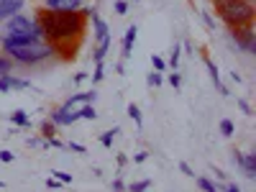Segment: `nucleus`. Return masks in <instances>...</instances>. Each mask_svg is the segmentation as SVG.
<instances>
[{
	"label": "nucleus",
	"instance_id": "1",
	"mask_svg": "<svg viewBox=\"0 0 256 192\" xmlns=\"http://www.w3.org/2000/svg\"><path fill=\"white\" fill-rule=\"evenodd\" d=\"M36 20L44 31V41L54 49V54H62L67 59H74L77 46L84 36L88 16L82 10H49L41 8L36 10Z\"/></svg>",
	"mask_w": 256,
	"mask_h": 192
},
{
	"label": "nucleus",
	"instance_id": "2",
	"mask_svg": "<svg viewBox=\"0 0 256 192\" xmlns=\"http://www.w3.org/2000/svg\"><path fill=\"white\" fill-rule=\"evenodd\" d=\"M0 49H3L13 62L24 64V67H36V64L54 56V49L44 38H28V41H18V44L16 41H0Z\"/></svg>",
	"mask_w": 256,
	"mask_h": 192
},
{
	"label": "nucleus",
	"instance_id": "3",
	"mask_svg": "<svg viewBox=\"0 0 256 192\" xmlns=\"http://www.w3.org/2000/svg\"><path fill=\"white\" fill-rule=\"evenodd\" d=\"M220 20L228 28H241V26H254V0H212Z\"/></svg>",
	"mask_w": 256,
	"mask_h": 192
},
{
	"label": "nucleus",
	"instance_id": "4",
	"mask_svg": "<svg viewBox=\"0 0 256 192\" xmlns=\"http://www.w3.org/2000/svg\"><path fill=\"white\" fill-rule=\"evenodd\" d=\"M28 38H36L28 16L16 13V16L3 20V38H0V41H16V44H18V41H28Z\"/></svg>",
	"mask_w": 256,
	"mask_h": 192
},
{
	"label": "nucleus",
	"instance_id": "5",
	"mask_svg": "<svg viewBox=\"0 0 256 192\" xmlns=\"http://www.w3.org/2000/svg\"><path fill=\"white\" fill-rule=\"evenodd\" d=\"M230 44L241 49L244 54H256V34H254V26H241V28H230L228 34Z\"/></svg>",
	"mask_w": 256,
	"mask_h": 192
},
{
	"label": "nucleus",
	"instance_id": "6",
	"mask_svg": "<svg viewBox=\"0 0 256 192\" xmlns=\"http://www.w3.org/2000/svg\"><path fill=\"white\" fill-rule=\"evenodd\" d=\"M233 162H236L241 169H244V174L246 180H256V154H246V152H236L233 154Z\"/></svg>",
	"mask_w": 256,
	"mask_h": 192
},
{
	"label": "nucleus",
	"instance_id": "7",
	"mask_svg": "<svg viewBox=\"0 0 256 192\" xmlns=\"http://www.w3.org/2000/svg\"><path fill=\"white\" fill-rule=\"evenodd\" d=\"M10 90H31V82L16 77L13 72L0 74V92H10Z\"/></svg>",
	"mask_w": 256,
	"mask_h": 192
},
{
	"label": "nucleus",
	"instance_id": "8",
	"mask_svg": "<svg viewBox=\"0 0 256 192\" xmlns=\"http://www.w3.org/2000/svg\"><path fill=\"white\" fill-rule=\"evenodd\" d=\"M136 36H138L136 24L126 28V34H123V44H120V56H123V62H126V59H131V52H134V44H136Z\"/></svg>",
	"mask_w": 256,
	"mask_h": 192
},
{
	"label": "nucleus",
	"instance_id": "9",
	"mask_svg": "<svg viewBox=\"0 0 256 192\" xmlns=\"http://www.w3.org/2000/svg\"><path fill=\"white\" fill-rule=\"evenodd\" d=\"M52 120L56 123V126H72V123H77L80 120V113L77 110H70V108H56V110H52Z\"/></svg>",
	"mask_w": 256,
	"mask_h": 192
},
{
	"label": "nucleus",
	"instance_id": "10",
	"mask_svg": "<svg viewBox=\"0 0 256 192\" xmlns=\"http://www.w3.org/2000/svg\"><path fill=\"white\" fill-rule=\"evenodd\" d=\"M90 20H92V36H95V41H102L105 36H110V28H108V24L100 18V13L92 8V13L88 16Z\"/></svg>",
	"mask_w": 256,
	"mask_h": 192
},
{
	"label": "nucleus",
	"instance_id": "11",
	"mask_svg": "<svg viewBox=\"0 0 256 192\" xmlns=\"http://www.w3.org/2000/svg\"><path fill=\"white\" fill-rule=\"evenodd\" d=\"M24 6H26V0H0V24H3L6 18L20 13Z\"/></svg>",
	"mask_w": 256,
	"mask_h": 192
},
{
	"label": "nucleus",
	"instance_id": "12",
	"mask_svg": "<svg viewBox=\"0 0 256 192\" xmlns=\"http://www.w3.org/2000/svg\"><path fill=\"white\" fill-rule=\"evenodd\" d=\"M95 98H98V92L95 90H84V92H74L67 102H64V108H70V110H77L80 105H84V102H95Z\"/></svg>",
	"mask_w": 256,
	"mask_h": 192
},
{
	"label": "nucleus",
	"instance_id": "13",
	"mask_svg": "<svg viewBox=\"0 0 256 192\" xmlns=\"http://www.w3.org/2000/svg\"><path fill=\"white\" fill-rule=\"evenodd\" d=\"M84 0H44V8L49 10H80Z\"/></svg>",
	"mask_w": 256,
	"mask_h": 192
},
{
	"label": "nucleus",
	"instance_id": "14",
	"mask_svg": "<svg viewBox=\"0 0 256 192\" xmlns=\"http://www.w3.org/2000/svg\"><path fill=\"white\" fill-rule=\"evenodd\" d=\"M205 67H208V72H210V80H212V84H216V88L220 90V95H228V90L223 88V82H220V74H218V67H216V62L205 56Z\"/></svg>",
	"mask_w": 256,
	"mask_h": 192
},
{
	"label": "nucleus",
	"instance_id": "15",
	"mask_svg": "<svg viewBox=\"0 0 256 192\" xmlns=\"http://www.w3.org/2000/svg\"><path fill=\"white\" fill-rule=\"evenodd\" d=\"M110 52V36H105L102 41H98V49L92 52V59H95V64L98 62H105V54Z\"/></svg>",
	"mask_w": 256,
	"mask_h": 192
},
{
	"label": "nucleus",
	"instance_id": "16",
	"mask_svg": "<svg viewBox=\"0 0 256 192\" xmlns=\"http://www.w3.org/2000/svg\"><path fill=\"white\" fill-rule=\"evenodd\" d=\"M8 120H10V123H16L18 128H31V118H28V113H26V110H13V113L8 116Z\"/></svg>",
	"mask_w": 256,
	"mask_h": 192
},
{
	"label": "nucleus",
	"instance_id": "17",
	"mask_svg": "<svg viewBox=\"0 0 256 192\" xmlns=\"http://www.w3.org/2000/svg\"><path fill=\"white\" fill-rule=\"evenodd\" d=\"M195 184H198L200 190H205V192H216V190L220 187L218 182H212L210 177H198V174H195Z\"/></svg>",
	"mask_w": 256,
	"mask_h": 192
},
{
	"label": "nucleus",
	"instance_id": "18",
	"mask_svg": "<svg viewBox=\"0 0 256 192\" xmlns=\"http://www.w3.org/2000/svg\"><path fill=\"white\" fill-rule=\"evenodd\" d=\"M180 56H182V44H174V46H172V52H169V62H166V67L177 70V67H180Z\"/></svg>",
	"mask_w": 256,
	"mask_h": 192
},
{
	"label": "nucleus",
	"instance_id": "19",
	"mask_svg": "<svg viewBox=\"0 0 256 192\" xmlns=\"http://www.w3.org/2000/svg\"><path fill=\"white\" fill-rule=\"evenodd\" d=\"M41 136H44V141H46V138H52V136H56V123H54L52 118L41 123Z\"/></svg>",
	"mask_w": 256,
	"mask_h": 192
},
{
	"label": "nucleus",
	"instance_id": "20",
	"mask_svg": "<svg viewBox=\"0 0 256 192\" xmlns=\"http://www.w3.org/2000/svg\"><path fill=\"white\" fill-rule=\"evenodd\" d=\"M118 134H120V128H118V126H113V128H110V131H105V134L100 136V144L110 148V146H113V138H116Z\"/></svg>",
	"mask_w": 256,
	"mask_h": 192
},
{
	"label": "nucleus",
	"instance_id": "21",
	"mask_svg": "<svg viewBox=\"0 0 256 192\" xmlns=\"http://www.w3.org/2000/svg\"><path fill=\"white\" fill-rule=\"evenodd\" d=\"M128 116H131V120L136 123V128H141V126H144V118H141V108H138L136 102H131V105H128Z\"/></svg>",
	"mask_w": 256,
	"mask_h": 192
},
{
	"label": "nucleus",
	"instance_id": "22",
	"mask_svg": "<svg viewBox=\"0 0 256 192\" xmlns=\"http://www.w3.org/2000/svg\"><path fill=\"white\" fill-rule=\"evenodd\" d=\"M13 72V59L8 54H0V74H8Z\"/></svg>",
	"mask_w": 256,
	"mask_h": 192
},
{
	"label": "nucleus",
	"instance_id": "23",
	"mask_svg": "<svg viewBox=\"0 0 256 192\" xmlns=\"http://www.w3.org/2000/svg\"><path fill=\"white\" fill-rule=\"evenodd\" d=\"M152 184H154L152 180H138V182H131V184H126V187L131 190V192H141V190H148Z\"/></svg>",
	"mask_w": 256,
	"mask_h": 192
},
{
	"label": "nucleus",
	"instance_id": "24",
	"mask_svg": "<svg viewBox=\"0 0 256 192\" xmlns=\"http://www.w3.org/2000/svg\"><path fill=\"white\" fill-rule=\"evenodd\" d=\"M162 80H164V77H162V72H156V70H154L152 74L146 77V82H148V88H159V84H162Z\"/></svg>",
	"mask_w": 256,
	"mask_h": 192
},
{
	"label": "nucleus",
	"instance_id": "25",
	"mask_svg": "<svg viewBox=\"0 0 256 192\" xmlns=\"http://www.w3.org/2000/svg\"><path fill=\"white\" fill-rule=\"evenodd\" d=\"M152 67H154L156 72H164V70H166V62H164L159 54H152Z\"/></svg>",
	"mask_w": 256,
	"mask_h": 192
},
{
	"label": "nucleus",
	"instance_id": "26",
	"mask_svg": "<svg viewBox=\"0 0 256 192\" xmlns=\"http://www.w3.org/2000/svg\"><path fill=\"white\" fill-rule=\"evenodd\" d=\"M166 80H169V84H172L174 90H180V88H182V77H180V72H177V70H172V74H169Z\"/></svg>",
	"mask_w": 256,
	"mask_h": 192
},
{
	"label": "nucleus",
	"instance_id": "27",
	"mask_svg": "<svg viewBox=\"0 0 256 192\" xmlns=\"http://www.w3.org/2000/svg\"><path fill=\"white\" fill-rule=\"evenodd\" d=\"M102 77H105V67H102V62H98V64H95V72H92V84L100 82Z\"/></svg>",
	"mask_w": 256,
	"mask_h": 192
},
{
	"label": "nucleus",
	"instance_id": "28",
	"mask_svg": "<svg viewBox=\"0 0 256 192\" xmlns=\"http://www.w3.org/2000/svg\"><path fill=\"white\" fill-rule=\"evenodd\" d=\"M52 177H56L62 184H72V174H67V172H56V169H54V172H52Z\"/></svg>",
	"mask_w": 256,
	"mask_h": 192
},
{
	"label": "nucleus",
	"instance_id": "29",
	"mask_svg": "<svg viewBox=\"0 0 256 192\" xmlns=\"http://www.w3.org/2000/svg\"><path fill=\"white\" fill-rule=\"evenodd\" d=\"M220 134H223V136H233V123H230L228 118L220 120Z\"/></svg>",
	"mask_w": 256,
	"mask_h": 192
},
{
	"label": "nucleus",
	"instance_id": "30",
	"mask_svg": "<svg viewBox=\"0 0 256 192\" xmlns=\"http://www.w3.org/2000/svg\"><path fill=\"white\" fill-rule=\"evenodd\" d=\"M26 144H28V146H34V148H44V146H46V141H44V138H38V136H28V138H26Z\"/></svg>",
	"mask_w": 256,
	"mask_h": 192
},
{
	"label": "nucleus",
	"instance_id": "31",
	"mask_svg": "<svg viewBox=\"0 0 256 192\" xmlns=\"http://www.w3.org/2000/svg\"><path fill=\"white\" fill-rule=\"evenodd\" d=\"M116 13L118 16H126L128 13V0H118V3H116Z\"/></svg>",
	"mask_w": 256,
	"mask_h": 192
},
{
	"label": "nucleus",
	"instance_id": "32",
	"mask_svg": "<svg viewBox=\"0 0 256 192\" xmlns=\"http://www.w3.org/2000/svg\"><path fill=\"white\" fill-rule=\"evenodd\" d=\"M200 16H202V20H205V26H208L210 31H216V20H212V18H210V13H208V10H202Z\"/></svg>",
	"mask_w": 256,
	"mask_h": 192
},
{
	"label": "nucleus",
	"instance_id": "33",
	"mask_svg": "<svg viewBox=\"0 0 256 192\" xmlns=\"http://www.w3.org/2000/svg\"><path fill=\"white\" fill-rule=\"evenodd\" d=\"M67 146H70V148H72V152H77V154H84V152H88V148H84V146H82V144H77V141H70V144H67Z\"/></svg>",
	"mask_w": 256,
	"mask_h": 192
},
{
	"label": "nucleus",
	"instance_id": "34",
	"mask_svg": "<svg viewBox=\"0 0 256 192\" xmlns=\"http://www.w3.org/2000/svg\"><path fill=\"white\" fill-rule=\"evenodd\" d=\"M13 159H16V156L8 152V148H6V152H0V162H3V164H10Z\"/></svg>",
	"mask_w": 256,
	"mask_h": 192
},
{
	"label": "nucleus",
	"instance_id": "35",
	"mask_svg": "<svg viewBox=\"0 0 256 192\" xmlns=\"http://www.w3.org/2000/svg\"><path fill=\"white\" fill-rule=\"evenodd\" d=\"M180 169H182V172H184L187 177H192V180H195V172H192V169H190V164H184V162H180Z\"/></svg>",
	"mask_w": 256,
	"mask_h": 192
},
{
	"label": "nucleus",
	"instance_id": "36",
	"mask_svg": "<svg viewBox=\"0 0 256 192\" xmlns=\"http://www.w3.org/2000/svg\"><path fill=\"white\" fill-rule=\"evenodd\" d=\"M146 159H148V154H146V152H138V154L134 156V164H144Z\"/></svg>",
	"mask_w": 256,
	"mask_h": 192
},
{
	"label": "nucleus",
	"instance_id": "37",
	"mask_svg": "<svg viewBox=\"0 0 256 192\" xmlns=\"http://www.w3.org/2000/svg\"><path fill=\"white\" fill-rule=\"evenodd\" d=\"M46 187H49V190H59V187H64V184H62L59 180H52V177H49V180H46Z\"/></svg>",
	"mask_w": 256,
	"mask_h": 192
},
{
	"label": "nucleus",
	"instance_id": "38",
	"mask_svg": "<svg viewBox=\"0 0 256 192\" xmlns=\"http://www.w3.org/2000/svg\"><path fill=\"white\" fill-rule=\"evenodd\" d=\"M238 108H241V110H244L246 116H251V105H248L246 100H238Z\"/></svg>",
	"mask_w": 256,
	"mask_h": 192
},
{
	"label": "nucleus",
	"instance_id": "39",
	"mask_svg": "<svg viewBox=\"0 0 256 192\" xmlns=\"http://www.w3.org/2000/svg\"><path fill=\"white\" fill-rule=\"evenodd\" d=\"M223 187H226V190H228V192H241V187H238V184H236V182H226V184H223Z\"/></svg>",
	"mask_w": 256,
	"mask_h": 192
},
{
	"label": "nucleus",
	"instance_id": "40",
	"mask_svg": "<svg viewBox=\"0 0 256 192\" xmlns=\"http://www.w3.org/2000/svg\"><path fill=\"white\" fill-rule=\"evenodd\" d=\"M84 80H88V72H77L72 82H74V84H80V82H84Z\"/></svg>",
	"mask_w": 256,
	"mask_h": 192
},
{
	"label": "nucleus",
	"instance_id": "41",
	"mask_svg": "<svg viewBox=\"0 0 256 192\" xmlns=\"http://www.w3.org/2000/svg\"><path fill=\"white\" fill-rule=\"evenodd\" d=\"M123 187H126L123 180H113V182H110V190H123Z\"/></svg>",
	"mask_w": 256,
	"mask_h": 192
},
{
	"label": "nucleus",
	"instance_id": "42",
	"mask_svg": "<svg viewBox=\"0 0 256 192\" xmlns=\"http://www.w3.org/2000/svg\"><path fill=\"white\" fill-rule=\"evenodd\" d=\"M126 162H128L126 154H118V166H126Z\"/></svg>",
	"mask_w": 256,
	"mask_h": 192
},
{
	"label": "nucleus",
	"instance_id": "43",
	"mask_svg": "<svg viewBox=\"0 0 256 192\" xmlns=\"http://www.w3.org/2000/svg\"><path fill=\"white\" fill-rule=\"evenodd\" d=\"M6 187H8V184H6V182H0V190H6Z\"/></svg>",
	"mask_w": 256,
	"mask_h": 192
},
{
	"label": "nucleus",
	"instance_id": "44",
	"mask_svg": "<svg viewBox=\"0 0 256 192\" xmlns=\"http://www.w3.org/2000/svg\"><path fill=\"white\" fill-rule=\"evenodd\" d=\"M134 3H138V0H134Z\"/></svg>",
	"mask_w": 256,
	"mask_h": 192
}]
</instances>
